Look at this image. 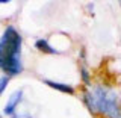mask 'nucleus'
Listing matches in <instances>:
<instances>
[{"label":"nucleus","mask_w":121,"mask_h":118,"mask_svg":"<svg viewBox=\"0 0 121 118\" xmlns=\"http://www.w3.org/2000/svg\"><path fill=\"white\" fill-rule=\"evenodd\" d=\"M8 82H9V77L8 76H5V77H0V96L3 94V91H5Z\"/></svg>","instance_id":"obj_6"},{"label":"nucleus","mask_w":121,"mask_h":118,"mask_svg":"<svg viewBox=\"0 0 121 118\" xmlns=\"http://www.w3.org/2000/svg\"><path fill=\"white\" fill-rule=\"evenodd\" d=\"M0 118H2V117H0Z\"/></svg>","instance_id":"obj_7"},{"label":"nucleus","mask_w":121,"mask_h":118,"mask_svg":"<svg viewBox=\"0 0 121 118\" xmlns=\"http://www.w3.org/2000/svg\"><path fill=\"white\" fill-rule=\"evenodd\" d=\"M35 47L38 48V50H41L43 53H52V55H56V53H58L45 39H38L35 43Z\"/></svg>","instance_id":"obj_5"},{"label":"nucleus","mask_w":121,"mask_h":118,"mask_svg":"<svg viewBox=\"0 0 121 118\" xmlns=\"http://www.w3.org/2000/svg\"><path fill=\"white\" fill-rule=\"evenodd\" d=\"M45 85L52 86V88L58 89V91H62V92H67V94H73L74 89L71 88L70 85H64V83H56V82H52V80H44Z\"/></svg>","instance_id":"obj_4"},{"label":"nucleus","mask_w":121,"mask_h":118,"mask_svg":"<svg viewBox=\"0 0 121 118\" xmlns=\"http://www.w3.org/2000/svg\"><path fill=\"white\" fill-rule=\"evenodd\" d=\"M21 96H23V91H20V89L15 91L12 96H11L9 101H8V105L5 106V114H6V115H12V114L15 112V108H17V105L20 103Z\"/></svg>","instance_id":"obj_3"},{"label":"nucleus","mask_w":121,"mask_h":118,"mask_svg":"<svg viewBox=\"0 0 121 118\" xmlns=\"http://www.w3.org/2000/svg\"><path fill=\"white\" fill-rule=\"evenodd\" d=\"M85 103L88 105L91 111H98L106 114L111 118H120V108H118V97L111 89L97 88L92 94H85Z\"/></svg>","instance_id":"obj_2"},{"label":"nucleus","mask_w":121,"mask_h":118,"mask_svg":"<svg viewBox=\"0 0 121 118\" xmlns=\"http://www.w3.org/2000/svg\"><path fill=\"white\" fill-rule=\"evenodd\" d=\"M21 36L15 27L8 26L0 38V68L9 76L21 73Z\"/></svg>","instance_id":"obj_1"}]
</instances>
